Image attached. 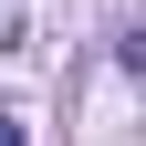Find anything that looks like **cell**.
Instances as JSON below:
<instances>
[{"instance_id":"1","label":"cell","mask_w":146,"mask_h":146,"mask_svg":"<svg viewBox=\"0 0 146 146\" xmlns=\"http://www.w3.org/2000/svg\"><path fill=\"white\" fill-rule=\"evenodd\" d=\"M0 146H21V125H0Z\"/></svg>"}]
</instances>
